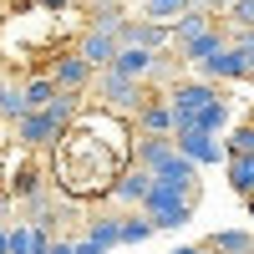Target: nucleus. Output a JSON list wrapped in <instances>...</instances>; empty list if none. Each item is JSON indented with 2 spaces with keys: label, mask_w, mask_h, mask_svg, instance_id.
Segmentation results:
<instances>
[{
  "label": "nucleus",
  "mask_w": 254,
  "mask_h": 254,
  "mask_svg": "<svg viewBox=\"0 0 254 254\" xmlns=\"http://www.w3.org/2000/svg\"><path fill=\"white\" fill-rule=\"evenodd\" d=\"M193 76H208V81H249V61H244V51L234 46V41H229V46H219L208 61H198Z\"/></svg>",
  "instance_id": "obj_7"
},
{
  "label": "nucleus",
  "mask_w": 254,
  "mask_h": 254,
  "mask_svg": "<svg viewBox=\"0 0 254 254\" xmlns=\"http://www.w3.org/2000/svg\"><path fill=\"white\" fill-rule=\"evenodd\" d=\"M0 5H5V10H10V5H26V0H0Z\"/></svg>",
  "instance_id": "obj_34"
},
{
  "label": "nucleus",
  "mask_w": 254,
  "mask_h": 254,
  "mask_svg": "<svg viewBox=\"0 0 254 254\" xmlns=\"http://www.w3.org/2000/svg\"><path fill=\"white\" fill-rule=\"evenodd\" d=\"M198 5H208L214 15H229V5H234V0H198Z\"/></svg>",
  "instance_id": "obj_29"
},
{
  "label": "nucleus",
  "mask_w": 254,
  "mask_h": 254,
  "mask_svg": "<svg viewBox=\"0 0 254 254\" xmlns=\"http://www.w3.org/2000/svg\"><path fill=\"white\" fill-rule=\"evenodd\" d=\"M87 239H97L102 249L122 244V214H92L87 219Z\"/></svg>",
  "instance_id": "obj_19"
},
{
  "label": "nucleus",
  "mask_w": 254,
  "mask_h": 254,
  "mask_svg": "<svg viewBox=\"0 0 254 254\" xmlns=\"http://www.w3.org/2000/svg\"><path fill=\"white\" fill-rule=\"evenodd\" d=\"M92 92H97V107H107V112H117V117H132V122H137V112L153 102V81H137V76L107 66V71H97Z\"/></svg>",
  "instance_id": "obj_2"
},
{
  "label": "nucleus",
  "mask_w": 254,
  "mask_h": 254,
  "mask_svg": "<svg viewBox=\"0 0 254 254\" xmlns=\"http://www.w3.org/2000/svg\"><path fill=\"white\" fill-rule=\"evenodd\" d=\"M193 203H198V188H183V183H153V193H147V214H153L158 229H183L193 219Z\"/></svg>",
  "instance_id": "obj_3"
},
{
  "label": "nucleus",
  "mask_w": 254,
  "mask_h": 254,
  "mask_svg": "<svg viewBox=\"0 0 254 254\" xmlns=\"http://www.w3.org/2000/svg\"><path fill=\"white\" fill-rule=\"evenodd\" d=\"M0 254H10V224H0Z\"/></svg>",
  "instance_id": "obj_33"
},
{
  "label": "nucleus",
  "mask_w": 254,
  "mask_h": 254,
  "mask_svg": "<svg viewBox=\"0 0 254 254\" xmlns=\"http://www.w3.org/2000/svg\"><path fill=\"white\" fill-rule=\"evenodd\" d=\"M224 20H229V26H239V31H254V0H234Z\"/></svg>",
  "instance_id": "obj_26"
},
{
  "label": "nucleus",
  "mask_w": 254,
  "mask_h": 254,
  "mask_svg": "<svg viewBox=\"0 0 254 254\" xmlns=\"http://www.w3.org/2000/svg\"><path fill=\"white\" fill-rule=\"evenodd\" d=\"M36 244H41L36 219H15L10 224V254H36Z\"/></svg>",
  "instance_id": "obj_21"
},
{
  "label": "nucleus",
  "mask_w": 254,
  "mask_h": 254,
  "mask_svg": "<svg viewBox=\"0 0 254 254\" xmlns=\"http://www.w3.org/2000/svg\"><path fill=\"white\" fill-rule=\"evenodd\" d=\"M208 254H219V249H208Z\"/></svg>",
  "instance_id": "obj_36"
},
{
  "label": "nucleus",
  "mask_w": 254,
  "mask_h": 254,
  "mask_svg": "<svg viewBox=\"0 0 254 254\" xmlns=\"http://www.w3.org/2000/svg\"><path fill=\"white\" fill-rule=\"evenodd\" d=\"M137 132H168V137L178 132V112H173V102H168V92L153 97V102L137 112Z\"/></svg>",
  "instance_id": "obj_11"
},
{
  "label": "nucleus",
  "mask_w": 254,
  "mask_h": 254,
  "mask_svg": "<svg viewBox=\"0 0 254 254\" xmlns=\"http://www.w3.org/2000/svg\"><path fill=\"white\" fill-rule=\"evenodd\" d=\"M76 254H107V249H102L97 239H87V234H81V239H76Z\"/></svg>",
  "instance_id": "obj_28"
},
{
  "label": "nucleus",
  "mask_w": 254,
  "mask_h": 254,
  "mask_svg": "<svg viewBox=\"0 0 254 254\" xmlns=\"http://www.w3.org/2000/svg\"><path fill=\"white\" fill-rule=\"evenodd\" d=\"M173 254H208V244H178Z\"/></svg>",
  "instance_id": "obj_31"
},
{
  "label": "nucleus",
  "mask_w": 254,
  "mask_h": 254,
  "mask_svg": "<svg viewBox=\"0 0 254 254\" xmlns=\"http://www.w3.org/2000/svg\"><path fill=\"white\" fill-rule=\"evenodd\" d=\"M51 254H76V239H56V244H51Z\"/></svg>",
  "instance_id": "obj_30"
},
{
  "label": "nucleus",
  "mask_w": 254,
  "mask_h": 254,
  "mask_svg": "<svg viewBox=\"0 0 254 254\" xmlns=\"http://www.w3.org/2000/svg\"><path fill=\"white\" fill-rule=\"evenodd\" d=\"M178 137V147L188 158H193L198 168H214V163H229V147L214 137V132H203V127H188V132H173Z\"/></svg>",
  "instance_id": "obj_9"
},
{
  "label": "nucleus",
  "mask_w": 254,
  "mask_h": 254,
  "mask_svg": "<svg viewBox=\"0 0 254 254\" xmlns=\"http://www.w3.org/2000/svg\"><path fill=\"white\" fill-rule=\"evenodd\" d=\"M112 66H117V71H127V76H137V81H153V66H158V51H147V46H122Z\"/></svg>",
  "instance_id": "obj_14"
},
{
  "label": "nucleus",
  "mask_w": 254,
  "mask_h": 254,
  "mask_svg": "<svg viewBox=\"0 0 254 254\" xmlns=\"http://www.w3.org/2000/svg\"><path fill=\"white\" fill-rule=\"evenodd\" d=\"M31 5H41V10H66V0H31Z\"/></svg>",
  "instance_id": "obj_32"
},
{
  "label": "nucleus",
  "mask_w": 254,
  "mask_h": 254,
  "mask_svg": "<svg viewBox=\"0 0 254 254\" xmlns=\"http://www.w3.org/2000/svg\"><path fill=\"white\" fill-rule=\"evenodd\" d=\"M56 92H61V87H56V76H51V71L26 81V102H31V107H51V102H56Z\"/></svg>",
  "instance_id": "obj_22"
},
{
  "label": "nucleus",
  "mask_w": 254,
  "mask_h": 254,
  "mask_svg": "<svg viewBox=\"0 0 254 254\" xmlns=\"http://www.w3.org/2000/svg\"><path fill=\"white\" fill-rule=\"evenodd\" d=\"M224 173H229V188H234L239 198L254 193V153H234V158L224 163Z\"/></svg>",
  "instance_id": "obj_18"
},
{
  "label": "nucleus",
  "mask_w": 254,
  "mask_h": 254,
  "mask_svg": "<svg viewBox=\"0 0 254 254\" xmlns=\"http://www.w3.org/2000/svg\"><path fill=\"white\" fill-rule=\"evenodd\" d=\"M51 76H56L61 92H87L92 81H97V66L71 46V51H56V56H51Z\"/></svg>",
  "instance_id": "obj_5"
},
{
  "label": "nucleus",
  "mask_w": 254,
  "mask_h": 254,
  "mask_svg": "<svg viewBox=\"0 0 254 254\" xmlns=\"http://www.w3.org/2000/svg\"><path fill=\"white\" fill-rule=\"evenodd\" d=\"M122 46H147V51H163V46H178L173 41V26H168V20H153V15H132L122 26Z\"/></svg>",
  "instance_id": "obj_8"
},
{
  "label": "nucleus",
  "mask_w": 254,
  "mask_h": 254,
  "mask_svg": "<svg viewBox=\"0 0 254 254\" xmlns=\"http://www.w3.org/2000/svg\"><path fill=\"white\" fill-rule=\"evenodd\" d=\"M76 51L87 56L92 66H97V71H107L112 61H117V51H122V36H112V31H97V26H87V31L76 36Z\"/></svg>",
  "instance_id": "obj_10"
},
{
  "label": "nucleus",
  "mask_w": 254,
  "mask_h": 254,
  "mask_svg": "<svg viewBox=\"0 0 254 254\" xmlns=\"http://www.w3.org/2000/svg\"><path fill=\"white\" fill-rule=\"evenodd\" d=\"M10 137H15V153H51L66 137V122L51 117L46 107H31L20 122H10Z\"/></svg>",
  "instance_id": "obj_4"
},
{
  "label": "nucleus",
  "mask_w": 254,
  "mask_h": 254,
  "mask_svg": "<svg viewBox=\"0 0 254 254\" xmlns=\"http://www.w3.org/2000/svg\"><path fill=\"white\" fill-rule=\"evenodd\" d=\"M153 183H158V173L153 168H142V163H127L122 168V178L112 183V203H127V208H142L147 203V193H153Z\"/></svg>",
  "instance_id": "obj_6"
},
{
  "label": "nucleus",
  "mask_w": 254,
  "mask_h": 254,
  "mask_svg": "<svg viewBox=\"0 0 254 254\" xmlns=\"http://www.w3.org/2000/svg\"><path fill=\"white\" fill-rule=\"evenodd\" d=\"M188 5H198V0H142V15H153V20H168V26H173V20H178Z\"/></svg>",
  "instance_id": "obj_23"
},
{
  "label": "nucleus",
  "mask_w": 254,
  "mask_h": 254,
  "mask_svg": "<svg viewBox=\"0 0 254 254\" xmlns=\"http://www.w3.org/2000/svg\"><path fill=\"white\" fill-rule=\"evenodd\" d=\"M203 244L219 249V254H254V234L249 229H219V234H208Z\"/></svg>",
  "instance_id": "obj_20"
},
{
  "label": "nucleus",
  "mask_w": 254,
  "mask_h": 254,
  "mask_svg": "<svg viewBox=\"0 0 254 254\" xmlns=\"http://www.w3.org/2000/svg\"><path fill=\"white\" fill-rule=\"evenodd\" d=\"M229 41L244 51V61H249V81H254V31H239V26H229Z\"/></svg>",
  "instance_id": "obj_27"
},
{
  "label": "nucleus",
  "mask_w": 254,
  "mask_h": 254,
  "mask_svg": "<svg viewBox=\"0 0 254 254\" xmlns=\"http://www.w3.org/2000/svg\"><path fill=\"white\" fill-rule=\"evenodd\" d=\"M193 127H203V132H214V137H229V127H234V107H229V97L219 92V97L193 117ZM183 132H188V127H183Z\"/></svg>",
  "instance_id": "obj_13"
},
{
  "label": "nucleus",
  "mask_w": 254,
  "mask_h": 254,
  "mask_svg": "<svg viewBox=\"0 0 254 254\" xmlns=\"http://www.w3.org/2000/svg\"><path fill=\"white\" fill-rule=\"evenodd\" d=\"M158 178H163V183H183V188H198V163H193V158H188L183 147H178V153H173V158H168V163L158 168Z\"/></svg>",
  "instance_id": "obj_17"
},
{
  "label": "nucleus",
  "mask_w": 254,
  "mask_h": 254,
  "mask_svg": "<svg viewBox=\"0 0 254 254\" xmlns=\"http://www.w3.org/2000/svg\"><path fill=\"white\" fill-rule=\"evenodd\" d=\"M219 46H229V31H203V36H193V41H188V46H178L183 51V61H188V66H198V61H208V56H214Z\"/></svg>",
  "instance_id": "obj_16"
},
{
  "label": "nucleus",
  "mask_w": 254,
  "mask_h": 254,
  "mask_svg": "<svg viewBox=\"0 0 254 254\" xmlns=\"http://www.w3.org/2000/svg\"><path fill=\"white\" fill-rule=\"evenodd\" d=\"M31 112V102H26V81H15V76H5V81H0V122H20V117H26Z\"/></svg>",
  "instance_id": "obj_15"
},
{
  "label": "nucleus",
  "mask_w": 254,
  "mask_h": 254,
  "mask_svg": "<svg viewBox=\"0 0 254 254\" xmlns=\"http://www.w3.org/2000/svg\"><path fill=\"white\" fill-rule=\"evenodd\" d=\"M224 147H229V158H234V153H254V117H249V122H239V127H229Z\"/></svg>",
  "instance_id": "obj_25"
},
{
  "label": "nucleus",
  "mask_w": 254,
  "mask_h": 254,
  "mask_svg": "<svg viewBox=\"0 0 254 254\" xmlns=\"http://www.w3.org/2000/svg\"><path fill=\"white\" fill-rule=\"evenodd\" d=\"M244 203H249V219H254V193H249V198H244Z\"/></svg>",
  "instance_id": "obj_35"
},
{
  "label": "nucleus",
  "mask_w": 254,
  "mask_h": 254,
  "mask_svg": "<svg viewBox=\"0 0 254 254\" xmlns=\"http://www.w3.org/2000/svg\"><path fill=\"white\" fill-rule=\"evenodd\" d=\"M137 122L117 117L107 107H81V117L66 127V137L51 147V173L56 188L71 198H107L112 183L122 178V168L132 163Z\"/></svg>",
  "instance_id": "obj_1"
},
{
  "label": "nucleus",
  "mask_w": 254,
  "mask_h": 254,
  "mask_svg": "<svg viewBox=\"0 0 254 254\" xmlns=\"http://www.w3.org/2000/svg\"><path fill=\"white\" fill-rule=\"evenodd\" d=\"M127 20H132V15H122L117 5H92V26H97V31H112V36H122V26H127Z\"/></svg>",
  "instance_id": "obj_24"
},
{
  "label": "nucleus",
  "mask_w": 254,
  "mask_h": 254,
  "mask_svg": "<svg viewBox=\"0 0 254 254\" xmlns=\"http://www.w3.org/2000/svg\"><path fill=\"white\" fill-rule=\"evenodd\" d=\"M219 20H224V15H214L208 5H188V10H183V15L173 20V41H178V46H188V41H193V36H203V31H214Z\"/></svg>",
  "instance_id": "obj_12"
}]
</instances>
